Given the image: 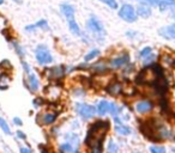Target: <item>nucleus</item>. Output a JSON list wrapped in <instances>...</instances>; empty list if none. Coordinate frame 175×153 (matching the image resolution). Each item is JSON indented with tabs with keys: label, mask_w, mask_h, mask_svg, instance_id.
I'll use <instances>...</instances> for the list:
<instances>
[{
	"label": "nucleus",
	"mask_w": 175,
	"mask_h": 153,
	"mask_svg": "<svg viewBox=\"0 0 175 153\" xmlns=\"http://www.w3.org/2000/svg\"><path fill=\"white\" fill-rule=\"evenodd\" d=\"M161 10L163 11L166 6H175V0H160V5Z\"/></svg>",
	"instance_id": "obj_24"
},
{
	"label": "nucleus",
	"mask_w": 175,
	"mask_h": 153,
	"mask_svg": "<svg viewBox=\"0 0 175 153\" xmlns=\"http://www.w3.org/2000/svg\"><path fill=\"white\" fill-rule=\"evenodd\" d=\"M21 153H31V151L29 148H25V147H22L21 148Z\"/></svg>",
	"instance_id": "obj_36"
},
{
	"label": "nucleus",
	"mask_w": 175,
	"mask_h": 153,
	"mask_svg": "<svg viewBox=\"0 0 175 153\" xmlns=\"http://www.w3.org/2000/svg\"><path fill=\"white\" fill-rule=\"evenodd\" d=\"M119 16L124 20L128 22V23H133V22H135V19H137V13H135V10L133 8L132 5H128V4L122 5V7L120 8V11H119Z\"/></svg>",
	"instance_id": "obj_2"
},
{
	"label": "nucleus",
	"mask_w": 175,
	"mask_h": 153,
	"mask_svg": "<svg viewBox=\"0 0 175 153\" xmlns=\"http://www.w3.org/2000/svg\"><path fill=\"white\" fill-rule=\"evenodd\" d=\"M0 127H1V129L4 130L5 134H8V135L11 134V129H10L8 125L6 123V121L4 118H1V117H0Z\"/></svg>",
	"instance_id": "obj_25"
},
{
	"label": "nucleus",
	"mask_w": 175,
	"mask_h": 153,
	"mask_svg": "<svg viewBox=\"0 0 175 153\" xmlns=\"http://www.w3.org/2000/svg\"><path fill=\"white\" fill-rule=\"evenodd\" d=\"M99 55H100V50H99V49H92V50H90V52L85 55L84 60H85V61H90V60L95 59L96 56H99Z\"/></svg>",
	"instance_id": "obj_21"
},
{
	"label": "nucleus",
	"mask_w": 175,
	"mask_h": 153,
	"mask_svg": "<svg viewBox=\"0 0 175 153\" xmlns=\"http://www.w3.org/2000/svg\"><path fill=\"white\" fill-rule=\"evenodd\" d=\"M108 102L107 100H101L99 104H97V114L100 116H104L108 113Z\"/></svg>",
	"instance_id": "obj_13"
},
{
	"label": "nucleus",
	"mask_w": 175,
	"mask_h": 153,
	"mask_svg": "<svg viewBox=\"0 0 175 153\" xmlns=\"http://www.w3.org/2000/svg\"><path fill=\"white\" fill-rule=\"evenodd\" d=\"M56 117H58L56 113H46L41 116V120H37V121L43 126H49V125L54 123Z\"/></svg>",
	"instance_id": "obj_8"
},
{
	"label": "nucleus",
	"mask_w": 175,
	"mask_h": 153,
	"mask_svg": "<svg viewBox=\"0 0 175 153\" xmlns=\"http://www.w3.org/2000/svg\"><path fill=\"white\" fill-rule=\"evenodd\" d=\"M16 49H17V52H18V53H19V54H21V55H22V56H23V55H24V52H23V50H22V49H21V47H19V46H17V44H16Z\"/></svg>",
	"instance_id": "obj_35"
},
{
	"label": "nucleus",
	"mask_w": 175,
	"mask_h": 153,
	"mask_svg": "<svg viewBox=\"0 0 175 153\" xmlns=\"http://www.w3.org/2000/svg\"><path fill=\"white\" fill-rule=\"evenodd\" d=\"M153 109V103L150 100H140L135 104V110L139 114H148Z\"/></svg>",
	"instance_id": "obj_5"
},
{
	"label": "nucleus",
	"mask_w": 175,
	"mask_h": 153,
	"mask_svg": "<svg viewBox=\"0 0 175 153\" xmlns=\"http://www.w3.org/2000/svg\"><path fill=\"white\" fill-rule=\"evenodd\" d=\"M69 26H70L71 33H73L74 35H81V29H79L78 24H77V22H76L74 19L70 20V22H69Z\"/></svg>",
	"instance_id": "obj_20"
},
{
	"label": "nucleus",
	"mask_w": 175,
	"mask_h": 153,
	"mask_svg": "<svg viewBox=\"0 0 175 153\" xmlns=\"http://www.w3.org/2000/svg\"><path fill=\"white\" fill-rule=\"evenodd\" d=\"M76 110L78 115L81 117H83L84 120H88V118H91L95 113H96V109L92 107V105H88V104H84V103H78L76 105Z\"/></svg>",
	"instance_id": "obj_3"
},
{
	"label": "nucleus",
	"mask_w": 175,
	"mask_h": 153,
	"mask_svg": "<svg viewBox=\"0 0 175 153\" xmlns=\"http://www.w3.org/2000/svg\"><path fill=\"white\" fill-rule=\"evenodd\" d=\"M35 28H48V25H47L46 20H40V22H37L34 25H28L25 28V30L26 31H33V30H35Z\"/></svg>",
	"instance_id": "obj_19"
},
{
	"label": "nucleus",
	"mask_w": 175,
	"mask_h": 153,
	"mask_svg": "<svg viewBox=\"0 0 175 153\" xmlns=\"http://www.w3.org/2000/svg\"><path fill=\"white\" fill-rule=\"evenodd\" d=\"M137 13H138V16H140L143 18H148L151 15V10H150V7H148V5H140L137 8Z\"/></svg>",
	"instance_id": "obj_14"
},
{
	"label": "nucleus",
	"mask_w": 175,
	"mask_h": 153,
	"mask_svg": "<svg viewBox=\"0 0 175 153\" xmlns=\"http://www.w3.org/2000/svg\"><path fill=\"white\" fill-rule=\"evenodd\" d=\"M137 153H138V152H137Z\"/></svg>",
	"instance_id": "obj_41"
},
{
	"label": "nucleus",
	"mask_w": 175,
	"mask_h": 153,
	"mask_svg": "<svg viewBox=\"0 0 175 153\" xmlns=\"http://www.w3.org/2000/svg\"><path fill=\"white\" fill-rule=\"evenodd\" d=\"M36 60L40 65H47L53 61L52 54L46 46H38L36 49Z\"/></svg>",
	"instance_id": "obj_1"
},
{
	"label": "nucleus",
	"mask_w": 175,
	"mask_h": 153,
	"mask_svg": "<svg viewBox=\"0 0 175 153\" xmlns=\"http://www.w3.org/2000/svg\"><path fill=\"white\" fill-rule=\"evenodd\" d=\"M130 61V55L128 54H125V55H121V56H118L112 60L110 62V66L112 68H120L121 66L126 65Z\"/></svg>",
	"instance_id": "obj_7"
},
{
	"label": "nucleus",
	"mask_w": 175,
	"mask_h": 153,
	"mask_svg": "<svg viewBox=\"0 0 175 153\" xmlns=\"http://www.w3.org/2000/svg\"><path fill=\"white\" fill-rule=\"evenodd\" d=\"M107 150H108V153H118L119 147H118V145H116L115 142H114V140H109Z\"/></svg>",
	"instance_id": "obj_23"
},
{
	"label": "nucleus",
	"mask_w": 175,
	"mask_h": 153,
	"mask_svg": "<svg viewBox=\"0 0 175 153\" xmlns=\"http://www.w3.org/2000/svg\"><path fill=\"white\" fill-rule=\"evenodd\" d=\"M49 73V78H53V79H59V78H63L64 74H65V68L63 66H56V67H53L48 71Z\"/></svg>",
	"instance_id": "obj_10"
},
{
	"label": "nucleus",
	"mask_w": 175,
	"mask_h": 153,
	"mask_svg": "<svg viewBox=\"0 0 175 153\" xmlns=\"http://www.w3.org/2000/svg\"><path fill=\"white\" fill-rule=\"evenodd\" d=\"M150 53H151V48H150V47H147V48H144L142 52H140V56H142V57H147Z\"/></svg>",
	"instance_id": "obj_30"
},
{
	"label": "nucleus",
	"mask_w": 175,
	"mask_h": 153,
	"mask_svg": "<svg viewBox=\"0 0 175 153\" xmlns=\"http://www.w3.org/2000/svg\"><path fill=\"white\" fill-rule=\"evenodd\" d=\"M4 3V0H0V4H3Z\"/></svg>",
	"instance_id": "obj_39"
},
{
	"label": "nucleus",
	"mask_w": 175,
	"mask_h": 153,
	"mask_svg": "<svg viewBox=\"0 0 175 153\" xmlns=\"http://www.w3.org/2000/svg\"><path fill=\"white\" fill-rule=\"evenodd\" d=\"M91 68H92V69H95V71H97V72H104V71L107 69L106 65H104V64H102V62H99V64L94 65Z\"/></svg>",
	"instance_id": "obj_27"
},
{
	"label": "nucleus",
	"mask_w": 175,
	"mask_h": 153,
	"mask_svg": "<svg viewBox=\"0 0 175 153\" xmlns=\"http://www.w3.org/2000/svg\"><path fill=\"white\" fill-rule=\"evenodd\" d=\"M150 152L151 153H166V148L163 146H151Z\"/></svg>",
	"instance_id": "obj_26"
},
{
	"label": "nucleus",
	"mask_w": 175,
	"mask_h": 153,
	"mask_svg": "<svg viewBox=\"0 0 175 153\" xmlns=\"http://www.w3.org/2000/svg\"><path fill=\"white\" fill-rule=\"evenodd\" d=\"M17 136L21 138V139H25V134L23 133V132H17Z\"/></svg>",
	"instance_id": "obj_34"
},
{
	"label": "nucleus",
	"mask_w": 175,
	"mask_h": 153,
	"mask_svg": "<svg viewBox=\"0 0 175 153\" xmlns=\"http://www.w3.org/2000/svg\"><path fill=\"white\" fill-rule=\"evenodd\" d=\"M41 103H42V99H41V98H38V99H35V100H34V105H35V107H40Z\"/></svg>",
	"instance_id": "obj_33"
},
{
	"label": "nucleus",
	"mask_w": 175,
	"mask_h": 153,
	"mask_svg": "<svg viewBox=\"0 0 175 153\" xmlns=\"http://www.w3.org/2000/svg\"><path fill=\"white\" fill-rule=\"evenodd\" d=\"M108 111H109V114H112V115H118L119 113H120V108H119V105H116L115 103H109L108 104Z\"/></svg>",
	"instance_id": "obj_22"
},
{
	"label": "nucleus",
	"mask_w": 175,
	"mask_h": 153,
	"mask_svg": "<svg viewBox=\"0 0 175 153\" xmlns=\"http://www.w3.org/2000/svg\"><path fill=\"white\" fill-rule=\"evenodd\" d=\"M4 66H7V68H10V67H11V64H10L7 60H4V61H1V62H0V67L4 68Z\"/></svg>",
	"instance_id": "obj_31"
},
{
	"label": "nucleus",
	"mask_w": 175,
	"mask_h": 153,
	"mask_svg": "<svg viewBox=\"0 0 175 153\" xmlns=\"http://www.w3.org/2000/svg\"><path fill=\"white\" fill-rule=\"evenodd\" d=\"M115 130H116V133H119L120 135H130L132 133V129L128 126H125V125H116Z\"/></svg>",
	"instance_id": "obj_15"
},
{
	"label": "nucleus",
	"mask_w": 175,
	"mask_h": 153,
	"mask_svg": "<svg viewBox=\"0 0 175 153\" xmlns=\"http://www.w3.org/2000/svg\"><path fill=\"white\" fill-rule=\"evenodd\" d=\"M23 64V67H24V69H25V72H30V68H29V66L25 64V62H22Z\"/></svg>",
	"instance_id": "obj_37"
},
{
	"label": "nucleus",
	"mask_w": 175,
	"mask_h": 153,
	"mask_svg": "<svg viewBox=\"0 0 175 153\" xmlns=\"http://www.w3.org/2000/svg\"><path fill=\"white\" fill-rule=\"evenodd\" d=\"M29 86H30V90L36 92V91L40 89V81H38L37 77L35 74H30L29 75Z\"/></svg>",
	"instance_id": "obj_12"
},
{
	"label": "nucleus",
	"mask_w": 175,
	"mask_h": 153,
	"mask_svg": "<svg viewBox=\"0 0 175 153\" xmlns=\"http://www.w3.org/2000/svg\"><path fill=\"white\" fill-rule=\"evenodd\" d=\"M137 1H140L145 5H152V6L160 5V0H137Z\"/></svg>",
	"instance_id": "obj_28"
},
{
	"label": "nucleus",
	"mask_w": 175,
	"mask_h": 153,
	"mask_svg": "<svg viewBox=\"0 0 175 153\" xmlns=\"http://www.w3.org/2000/svg\"><path fill=\"white\" fill-rule=\"evenodd\" d=\"M158 34L161 36H163L164 38H168V39H175V24L168 25L166 28H162Z\"/></svg>",
	"instance_id": "obj_6"
},
{
	"label": "nucleus",
	"mask_w": 175,
	"mask_h": 153,
	"mask_svg": "<svg viewBox=\"0 0 175 153\" xmlns=\"http://www.w3.org/2000/svg\"><path fill=\"white\" fill-rule=\"evenodd\" d=\"M60 150L63 153H78V148L72 146L71 144H69V142H65V144H63L60 146Z\"/></svg>",
	"instance_id": "obj_16"
},
{
	"label": "nucleus",
	"mask_w": 175,
	"mask_h": 153,
	"mask_svg": "<svg viewBox=\"0 0 175 153\" xmlns=\"http://www.w3.org/2000/svg\"><path fill=\"white\" fill-rule=\"evenodd\" d=\"M13 1H16V3H19V0H13Z\"/></svg>",
	"instance_id": "obj_40"
},
{
	"label": "nucleus",
	"mask_w": 175,
	"mask_h": 153,
	"mask_svg": "<svg viewBox=\"0 0 175 153\" xmlns=\"http://www.w3.org/2000/svg\"><path fill=\"white\" fill-rule=\"evenodd\" d=\"M101 1L107 4L110 8H118V4H116L115 0H101Z\"/></svg>",
	"instance_id": "obj_29"
},
{
	"label": "nucleus",
	"mask_w": 175,
	"mask_h": 153,
	"mask_svg": "<svg viewBox=\"0 0 175 153\" xmlns=\"http://www.w3.org/2000/svg\"><path fill=\"white\" fill-rule=\"evenodd\" d=\"M88 26H89L95 33H102L103 31V25L101 24L100 20L96 19L95 17H91L89 19V22H88Z\"/></svg>",
	"instance_id": "obj_9"
},
{
	"label": "nucleus",
	"mask_w": 175,
	"mask_h": 153,
	"mask_svg": "<svg viewBox=\"0 0 175 153\" xmlns=\"http://www.w3.org/2000/svg\"><path fill=\"white\" fill-rule=\"evenodd\" d=\"M13 122H15L17 126H22V125H23L22 120H21V118H18V117H15V118H13Z\"/></svg>",
	"instance_id": "obj_32"
},
{
	"label": "nucleus",
	"mask_w": 175,
	"mask_h": 153,
	"mask_svg": "<svg viewBox=\"0 0 175 153\" xmlns=\"http://www.w3.org/2000/svg\"><path fill=\"white\" fill-rule=\"evenodd\" d=\"M66 142H69V144H71L72 146H74V147H77L78 148V145H79V138H78V135H76V134H67L66 135Z\"/></svg>",
	"instance_id": "obj_17"
},
{
	"label": "nucleus",
	"mask_w": 175,
	"mask_h": 153,
	"mask_svg": "<svg viewBox=\"0 0 175 153\" xmlns=\"http://www.w3.org/2000/svg\"><path fill=\"white\" fill-rule=\"evenodd\" d=\"M10 84V78L6 73L0 74V90H6Z\"/></svg>",
	"instance_id": "obj_18"
},
{
	"label": "nucleus",
	"mask_w": 175,
	"mask_h": 153,
	"mask_svg": "<svg viewBox=\"0 0 175 153\" xmlns=\"http://www.w3.org/2000/svg\"><path fill=\"white\" fill-rule=\"evenodd\" d=\"M40 150H41L43 153H48V150H47V148H46L43 145H41V146H40Z\"/></svg>",
	"instance_id": "obj_38"
},
{
	"label": "nucleus",
	"mask_w": 175,
	"mask_h": 153,
	"mask_svg": "<svg viewBox=\"0 0 175 153\" xmlns=\"http://www.w3.org/2000/svg\"><path fill=\"white\" fill-rule=\"evenodd\" d=\"M61 12L64 13V16L67 19H69V22L74 19V8L71 5H67V4L61 5Z\"/></svg>",
	"instance_id": "obj_11"
},
{
	"label": "nucleus",
	"mask_w": 175,
	"mask_h": 153,
	"mask_svg": "<svg viewBox=\"0 0 175 153\" xmlns=\"http://www.w3.org/2000/svg\"><path fill=\"white\" fill-rule=\"evenodd\" d=\"M106 91L108 92L110 96H120L122 92H124V86L121 83H119V81H113V83H110L108 85V87L106 89Z\"/></svg>",
	"instance_id": "obj_4"
}]
</instances>
